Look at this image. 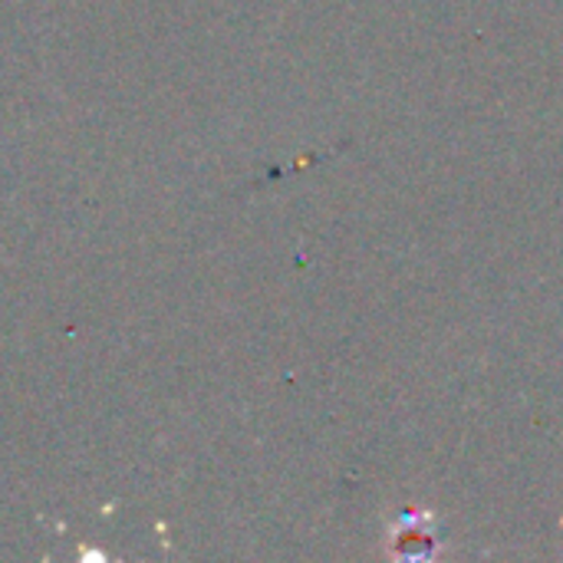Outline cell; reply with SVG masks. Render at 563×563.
<instances>
[{
    "label": "cell",
    "mask_w": 563,
    "mask_h": 563,
    "mask_svg": "<svg viewBox=\"0 0 563 563\" xmlns=\"http://www.w3.org/2000/svg\"><path fill=\"white\" fill-rule=\"evenodd\" d=\"M442 551L445 534L429 508H402L386 528V554L393 561H435Z\"/></svg>",
    "instance_id": "cell-1"
}]
</instances>
